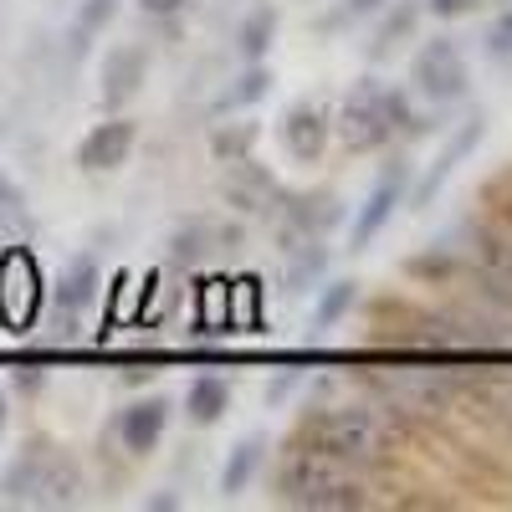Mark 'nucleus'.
I'll list each match as a JSON object with an SVG mask.
<instances>
[{"mask_svg": "<svg viewBox=\"0 0 512 512\" xmlns=\"http://www.w3.org/2000/svg\"><path fill=\"white\" fill-rule=\"evenodd\" d=\"M169 420H175V405H169V395H139V400H128L113 420V431H118V446L128 456H149L164 431H169Z\"/></svg>", "mask_w": 512, "mask_h": 512, "instance_id": "4468645a", "label": "nucleus"}, {"mask_svg": "<svg viewBox=\"0 0 512 512\" xmlns=\"http://www.w3.org/2000/svg\"><path fill=\"white\" fill-rule=\"evenodd\" d=\"M272 41H277V11L272 6H251L236 26V52L241 62H267L272 52Z\"/></svg>", "mask_w": 512, "mask_h": 512, "instance_id": "b1692460", "label": "nucleus"}, {"mask_svg": "<svg viewBox=\"0 0 512 512\" xmlns=\"http://www.w3.org/2000/svg\"><path fill=\"white\" fill-rule=\"evenodd\" d=\"M482 52H487V62H497V67H512V11L492 16V26L482 31Z\"/></svg>", "mask_w": 512, "mask_h": 512, "instance_id": "c756f323", "label": "nucleus"}, {"mask_svg": "<svg viewBox=\"0 0 512 512\" xmlns=\"http://www.w3.org/2000/svg\"><path fill=\"white\" fill-rule=\"evenodd\" d=\"M272 492L277 502L303 507V512H359L374 502V482L364 466L333 456L313 441H297L292 451H282Z\"/></svg>", "mask_w": 512, "mask_h": 512, "instance_id": "f257e3e1", "label": "nucleus"}, {"mask_svg": "<svg viewBox=\"0 0 512 512\" xmlns=\"http://www.w3.org/2000/svg\"><path fill=\"white\" fill-rule=\"evenodd\" d=\"M410 77H415L410 88L436 108H451V103H461L466 93H472V67H466V52H461L456 36L420 41V52L410 62Z\"/></svg>", "mask_w": 512, "mask_h": 512, "instance_id": "20e7f679", "label": "nucleus"}, {"mask_svg": "<svg viewBox=\"0 0 512 512\" xmlns=\"http://www.w3.org/2000/svg\"><path fill=\"white\" fill-rule=\"evenodd\" d=\"M466 410L512 436V384H466Z\"/></svg>", "mask_w": 512, "mask_h": 512, "instance_id": "393cba45", "label": "nucleus"}, {"mask_svg": "<svg viewBox=\"0 0 512 512\" xmlns=\"http://www.w3.org/2000/svg\"><path fill=\"white\" fill-rule=\"evenodd\" d=\"M144 82H149V47H144V41H118V47L103 57V67H98L103 103L118 113L123 103H134L144 93Z\"/></svg>", "mask_w": 512, "mask_h": 512, "instance_id": "2eb2a0df", "label": "nucleus"}, {"mask_svg": "<svg viewBox=\"0 0 512 512\" xmlns=\"http://www.w3.org/2000/svg\"><path fill=\"white\" fill-rule=\"evenodd\" d=\"M359 308V282L354 277H323L313 297V328H333Z\"/></svg>", "mask_w": 512, "mask_h": 512, "instance_id": "5701e85b", "label": "nucleus"}, {"mask_svg": "<svg viewBox=\"0 0 512 512\" xmlns=\"http://www.w3.org/2000/svg\"><path fill=\"white\" fill-rule=\"evenodd\" d=\"M88 482H82V466L57 451L52 441H26L16 451V461L0 477V502L6 507H82Z\"/></svg>", "mask_w": 512, "mask_h": 512, "instance_id": "7ed1b4c3", "label": "nucleus"}, {"mask_svg": "<svg viewBox=\"0 0 512 512\" xmlns=\"http://www.w3.org/2000/svg\"><path fill=\"white\" fill-rule=\"evenodd\" d=\"M297 384H303V369H282V374H272V384H267V405H282Z\"/></svg>", "mask_w": 512, "mask_h": 512, "instance_id": "f704fd0d", "label": "nucleus"}, {"mask_svg": "<svg viewBox=\"0 0 512 512\" xmlns=\"http://www.w3.org/2000/svg\"><path fill=\"white\" fill-rule=\"evenodd\" d=\"M390 0H338V6L318 21V26H354V21H364V16H379Z\"/></svg>", "mask_w": 512, "mask_h": 512, "instance_id": "7c9ffc66", "label": "nucleus"}, {"mask_svg": "<svg viewBox=\"0 0 512 512\" xmlns=\"http://www.w3.org/2000/svg\"><path fill=\"white\" fill-rule=\"evenodd\" d=\"M400 415L384 405V400H344V405H328V410H313L308 415V431L303 441L344 456L364 472H379L390 466L395 451H400Z\"/></svg>", "mask_w": 512, "mask_h": 512, "instance_id": "f03ea898", "label": "nucleus"}, {"mask_svg": "<svg viewBox=\"0 0 512 512\" xmlns=\"http://www.w3.org/2000/svg\"><path fill=\"white\" fill-rule=\"evenodd\" d=\"M144 507H149V512H180L185 502H180V492H154Z\"/></svg>", "mask_w": 512, "mask_h": 512, "instance_id": "4c0bfd02", "label": "nucleus"}, {"mask_svg": "<svg viewBox=\"0 0 512 512\" xmlns=\"http://www.w3.org/2000/svg\"><path fill=\"white\" fill-rule=\"evenodd\" d=\"M41 297H47V282L36 272V256L26 246H11L0 256V323L11 333H26L41 318Z\"/></svg>", "mask_w": 512, "mask_h": 512, "instance_id": "6e6552de", "label": "nucleus"}, {"mask_svg": "<svg viewBox=\"0 0 512 512\" xmlns=\"http://www.w3.org/2000/svg\"><path fill=\"white\" fill-rule=\"evenodd\" d=\"M139 6H144V16H180L190 0H139Z\"/></svg>", "mask_w": 512, "mask_h": 512, "instance_id": "e433bc0d", "label": "nucleus"}, {"mask_svg": "<svg viewBox=\"0 0 512 512\" xmlns=\"http://www.w3.org/2000/svg\"><path fill=\"white\" fill-rule=\"evenodd\" d=\"M277 139L282 149L297 159V164H318L328 154V139H333V113L323 103H292L282 118H277Z\"/></svg>", "mask_w": 512, "mask_h": 512, "instance_id": "ddd939ff", "label": "nucleus"}, {"mask_svg": "<svg viewBox=\"0 0 512 512\" xmlns=\"http://www.w3.org/2000/svg\"><path fill=\"white\" fill-rule=\"evenodd\" d=\"M277 246L287 241H328L344 226V200L333 190H303V195H282L277 200Z\"/></svg>", "mask_w": 512, "mask_h": 512, "instance_id": "1a4fd4ad", "label": "nucleus"}, {"mask_svg": "<svg viewBox=\"0 0 512 512\" xmlns=\"http://www.w3.org/2000/svg\"><path fill=\"white\" fill-rule=\"evenodd\" d=\"M134 144H139V123L128 118V113H113V118L93 123L88 134L77 139L72 164L82 169V175H113V169H123V164H128Z\"/></svg>", "mask_w": 512, "mask_h": 512, "instance_id": "9b49d317", "label": "nucleus"}, {"mask_svg": "<svg viewBox=\"0 0 512 512\" xmlns=\"http://www.w3.org/2000/svg\"><path fill=\"white\" fill-rule=\"evenodd\" d=\"M333 139L349 154H379L384 144H395L390 113L379 103V77H364L354 93H344V103L333 108Z\"/></svg>", "mask_w": 512, "mask_h": 512, "instance_id": "39448f33", "label": "nucleus"}, {"mask_svg": "<svg viewBox=\"0 0 512 512\" xmlns=\"http://www.w3.org/2000/svg\"><path fill=\"white\" fill-rule=\"evenodd\" d=\"M221 195H226V205L236 210V216H267V210H277V200H282V185H277L272 169H262L246 154V159L231 164Z\"/></svg>", "mask_w": 512, "mask_h": 512, "instance_id": "dca6fc26", "label": "nucleus"}, {"mask_svg": "<svg viewBox=\"0 0 512 512\" xmlns=\"http://www.w3.org/2000/svg\"><path fill=\"white\" fill-rule=\"evenodd\" d=\"M11 384H16L21 395H41V390H47V364H16L11 369Z\"/></svg>", "mask_w": 512, "mask_h": 512, "instance_id": "473e14b6", "label": "nucleus"}, {"mask_svg": "<svg viewBox=\"0 0 512 512\" xmlns=\"http://www.w3.org/2000/svg\"><path fill=\"white\" fill-rule=\"evenodd\" d=\"M282 267H287V292H308L328 277V246L323 241H287Z\"/></svg>", "mask_w": 512, "mask_h": 512, "instance_id": "412c9836", "label": "nucleus"}, {"mask_svg": "<svg viewBox=\"0 0 512 512\" xmlns=\"http://www.w3.org/2000/svg\"><path fill=\"white\" fill-rule=\"evenodd\" d=\"M31 236V205L26 190L0 169V241H26Z\"/></svg>", "mask_w": 512, "mask_h": 512, "instance_id": "cd10ccee", "label": "nucleus"}, {"mask_svg": "<svg viewBox=\"0 0 512 512\" xmlns=\"http://www.w3.org/2000/svg\"><path fill=\"white\" fill-rule=\"evenodd\" d=\"M405 190H410V164H405V159H390V164L379 169L374 190L364 195L359 216L349 221V251H354V256H359V251H369V241L395 221V210L405 205Z\"/></svg>", "mask_w": 512, "mask_h": 512, "instance_id": "9d476101", "label": "nucleus"}, {"mask_svg": "<svg viewBox=\"0 0 512 512\" xmlns=\"http://www.w3.org/2000/svg\"><path fill=\"white\" fill-rule=\"evenodd\" d=\"M256 139H262V123L251 118H236V123H221L216 134H210V159L216 164H236L256 149Z\"/></svg>", "mask_w": 512, "mask_h": 512, "instance_id": "bb28decb", "label": "nucleus"}, {"mask_svg": "<svg viewBox=\"0 0 512 512\" xmlns=\"http://www.w3.org/2000/svg\"><path fill=\"white\" fill-rule=\"evenodd\" d=\"M272 93V67L267 62H246L241 77L231 82V93H226V108H256Z\"/></svg>", "mask_w": 512, "mask_h": 512, "instance_id": "c85d7f7f", "label": "nucleus"}, {"mask_svg": "<svg viewBox=\"0 0 512 512\" xmlns=\"http://www.w3.org/2000/svg\"><path fill=\"white\" fill-rule=\"evenodd\" d=\"M118 11V0H82V11H77V36H93L98 26H108Z\"/></svg>", "mask_w": 512, "mask_h": 512, "instance_id": "2f4dec72", "label": "nucleus"}, {"mask_svg": "<svg viewBox=\"0 0 512 512\" xmlns=\"http://www.w3.org/2000/svg\"><path fill=\"white\" fill-rule=\"evenodd\" d=\"M482 139H487V113H482V108H472L461 123H451V134H446V144L436 149V159L425 164V175H420V180L405 190V205H410V210L436 205V195L451 185L456 169H461L466 159H472V154L482 149Z\"/></svg>", "mask_w": 512, "mask_h": 512, "instance_id": "423d86ee", "label": "nucleus"}, {"mask_svg": "<svg viewBox=\"0 0 512 512\" xmlns=\"http://www.w3.org/2000/svg\"><path fill=\"white\" fill-rule=\"evenodd\" d=\"M420 11L425 6H415V0H400V6H384L379 16V31H374V41H369V62H384V57H395V47L405 36H415V21H420Z\"/></svg>", "mask_w": 512, "mask_h": 512, "instance_id": "4be33fe9", "label": "nucleus"}, {"mask_svg": "<svg viewBox=\"0 0 512 512\" xmlns=\"http://www.w3.org/2000/svg\"><path fill=\"white\" fill-rule=\"evenodd\" d=\"M236 231H221L216 221H185L175 236H169V251H164V262L169 272H195L210 251H221L216 241H231Z\"/></svg>", "mask_w": 512, "mask_h": 512, "instance_id": "a211bd4d", "label": "nucleus"}, {"mask_svg": "<svg viewBox=\"0 0 512 512\" xmlns=\"http://www.w3.org/2000/svg\"><path fill=\"white\" fill-rule=\"evenodd\" d=\"M456 395V379L425 374V369H390L384 374V405L395 415H436Z\"/></svg>", "mask_w": 512, "mask_h": 512, "instance_id": "f8f14e48", "label": "nucleus"}, {"mask_svg": "<svg viewBox=\"0 0 512 512\" xmlns=\"http://www.w3.org/2000/svg\"><path fill=\"white\" fill-rule=\"evenodd\" d=\"M6 415H11V410H6V395H0V431H6Z\"/></svg>", "mask_w": 512, "mask_h": 512, "instance_id": "58836bf2", "label": "nucleus"}, {"mask_svg": "<svg viewBox=\"0 0 512 512\" xmlns=\"http://www.w3.org/2000/svg\"><path fill=\"white\" fill-rule=\"evenodd\" d=\"M98 297H103V267H98V256H72V262L57 272L52 292H47V303H52V333L57 338H77L82 318H88L98 308Z\"/></svg>", "mask_w": 512, "mask_h": 512, "instance_id": "0eeeda50", "label": "nucleus"}, {"mask_svg": "<svg viewBox=\"0 0 512 512\" xmlns=\"http://www.w3.org/2000/svg\"><path fill=\"white\" fill-rule=\"evenodd\" d=\"M482 0H425V11L441 16V21H456V16H472Z\"/></svg>", "mask_w": 512, "mask_h": 512, "instance_id": "c9c22d12", "label": "nucleus"}, {"mask_svg": "<svg viewBox=\"0 0 512 512\" xmlns=\"http://www.w3.org/2000/svg\"><path fill=\"white\" fill-rule=\"evenodd\" d=\"M487 226L497 231V241L507 246V256H512V195H502L497 205H492V216H487Z\"/></svg>", "mask_w": 512, "mask_h": 512, "instance_id": "72a5a7b5", "label": "nucleus"}, {"mask_svg": "<svg viewBox=\"0 0 512 512\" xmlns=\"http://www.w3.org/2000/svg\"><path fill=\"white\" fill-rule=\"evenodd\" d=\"M400 272H405L410 282H425V287H451V282H461V272H466L461 231H446V236H436V241L425 246V251L405 256V262H400Z\"/></svg>", "mask_w": 512, "mask_h": 512, "instance_id": "f3484780", "label": "nucleus"}, {"mask_svg": "<svg viewBox=\"0 0 512 512\" xmlns=\"http://www.w3.org/2000/svg\"><path fill=\"white\" fill-rule=\"evenodd\" d=\"M379 103H384V113H390L395 139L415 144V139H425V134H431V118H425V113L410 103V93H405V88H384V82H379Z\"/></svg>", "mask_w": 512, "mask_h": 512, "instance_id": "a878e982", "label": "nucleus"}, {"mask_svg": "<svg viewBox=\"0 0 512 512\" xmlns=\"http://www.w3.org/2000/svg\"><path fill=\"white\" fill-rule=\"evenodd\" d=\"M180 410H185L190 425H221L226 410H231V379L226 374H195Z\"/></svg>", "mask_w": 512, "mask_h": 512, "instance_id": "6ab92c4d", "label": "nucleus"}, {"mask_svg": "<svg viewBox=\"0 0 512 512\" xmlns=\"http://www.w3.org/2000/svg\"><path fill=\"white\" fill-rule=\"evenodd\" d=\"M262 461H267V436H262V431L241 436V441L226 451V466H221V497H241V492L256 482V472H262Z\"/></svg>", "mask_w": 512, "mask_h": 512, "instance_id": "aec40b11", "label": "nucleus"}]
</instances>
